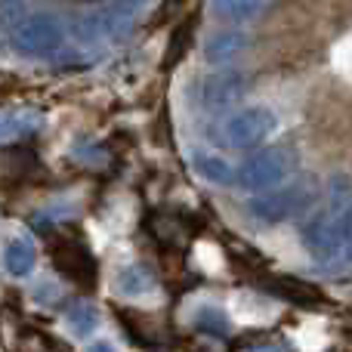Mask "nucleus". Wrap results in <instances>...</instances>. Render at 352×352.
<instances>
[{
  "label": "nucleus",
  "mask_w": 352,
  "mask_h": 352,
  "mask_svg": "<svg viewBox=\"0 0 352 352\" xmlns=\"http://www.w3.org/2000/svg\"><path fill=\"white\" fill-rule=\"evenodd\" d=\"M316 182L309 179H300V182H291V186H281V188H272V192H263L256 198L248 201V213L254 219L266 226H275V223H285V219H294V217H303L312 204H316Z\"/></svg>",
  "instance_id": "1"
},
{
  "label": "nucleus",
  "mask_w": 352,
  "mask_h": 352,
  "mask_svg": "<svg viewBox=\"0 0 352 352\" xmlns=\"http://www.w3.org/2000/svg\"><path fill=\"white\" fill-rule=\"evenodd\" d=\"M12 47L22 56H34V59L56 56L65 47V28L50 12H34V16H25L22 25L12 31Z\"/></svg>",
  "instance_id": "2"
},
{
  "label": "nucleus",
  "mask_w": 352,
  "mask_h": 352,
  "mask_svg": "<svg viewBox=\"0 0 352 352\" xmlns=\"http://www.w3.org/2000/svg\"><path fill=\"white\" fill-rule=\"evenodd\" d=\"M297 164V155L287 146H272L256 152L254 158H248L238 170V186L250 188V192H263V188H275Z\"/></svg>",
  "instance_id": "3"
},
{
  "label": "nucleus",
  "mask_w": 352,
  "mask_h": 352,
  "mask_svg": "<svg viewBox=\"0 0 352 352\" xmlns=\"http://www.w3.org/2000/svg\"><path fill=\"white\" fill-rule=\"evenodd\" d=\"M275 127H278V118H275L272 109H266V105H248V109L226 118L223 140L232 148H250L256 142L269 140L275 133Z\"/></svg>",
  "instance_id": "4"
},
{
  "label": "nucleus",
  "mask_w": 352,
  "mask_h": 352,
  "mask_svg": "<svg viewBox=\"0 0 352 352\" xmlns=\"http://www.w3.org/2000/svg\"><path fill=\"white\" fill-rule=\"evenodd\" d=\"M244 87H248V74L238 68H223V72L207 74L204 87H201V99L207 109H226L235 99H241Z\"/></svg>",
  "instance_id": "5"
},
{
  "label": "nucleus",
  "mask_w": 352,
  "mask_h": 352,
  "mask_svg": "<svg viewBox=\"0 0 352 352\" xmlns=\"http://www.w3.org/2000/svg\"><path fill=\"white\" fill-rule=\"evenodd\" d=\"M124 31H127V19L111 10L90 12V16H84L74 25V37H78L80 43H102V41H111V37L124 34Z\"/></svg>",
  "instance_id": "6"
},
{
  "label": "nucleus",
  "mask_w": 352,
  "mask_h": 352,
  "mask_svg": "<svg viewBox=\"0 0 352 352\" xmlns=\"http://www.w3.org/2000/svg\"><path fill=\"white\" fill-rule=\"evenodd\" d=\"M250 47V37L241 34V31H219V34H210L204 43V59L210 65H226V62L238 59L244 50Z\"/></svg>",
  "instance_id": "7"
},
{
  "label": "nucleus",
  "mask_w": 352,
  "mask_h": 352,
  "mask_svg": "<svg viewBox=\"0 0 352 352\" xmlns=\"http://www.w3.org/2000/svg\"><path fill=\"white\" fill-rule=\"evenodd\" d=\"M3 266L10 275H16V278H25V275L34 272L37 266V248L31 238H12L10 244H6L3 250Z\"/></svg>",
  "instance_id": "8"
},
{
  "label": "nucleus",
  "mask_w": 352,
  "mask_h": 352,
  "mask_svg": "<svg viewBox=\"0 0 352 352\" xmlns=\"http://www.w3.org/2000/svg\"><path fill=\"white\" fill-rule=\"evenodd\" d=\"M210 10L223 22H254L263 16L266 0H210Z\"/></svg>",
  "instance_id": "9"
},
{
  "label": "nucleus",
  "mask_w": 352,
  "mask_h": 352,
  "mask_svg": "<svg viewBox=\"0 0 352 352\" xmlns=\"http://www.w3.org/2000/svg\"><path fill=\"white\" fill-rule=\"evenodd\" d=\"M115 287L124 297H142V294H148L155 287V272L148 266H142V263H136V266H127L124 272H118Z\"/></svg>",
  "instance_id": "10"
},
{
  "label": "nucleus",
  "mask_w": 352,
  "mask_h": 352,
  "mask_svg": "<svg viewBox=\"0 0 352 352\" xmlns=\"http://www.w3.org/2000/svg\"><path fill=\"white\" fill-rule=\"evenodd\" d=\"M37 130V115L25 111H0V142H10V140H22V136L34 133Z\"/></svg>",
  "instance_id": "11"
},
{
  "label": "nucleus",
  "mask_w": 352,
  "mask_h": 352,
  "mask_svg": "<svg viewBox=\"0 0 352 352\" xmlns=\"http://www.w3.org/2000/svg\"><path fill=\"white\" fill-rule=\"evenodd\" d=\"M65 324L74 337H90L99 328V309L93 303H74L65 312Z\"/></svg>",
  "instance_id": "12"
},
{
  "label": "nucleus",
  "mask_w": 352,
  "mask_h": 352,
  "mask_svg": "<svg viewBox=\"0 0 352 352\" xmlns=\"http://www.w3.org/2000/svg\"><path fill=\"white\" fill-rule=\"evenodd\" d=\"M195 167H198V173L204 176V179L219 182V186H226V182L235 179L232 167L226 164L223 158H217V155H198V158H195Z\"/></svg>",
  "instance_id": "13"
},
{
  "label": "nucleus",
  "mask_w": 352,
  "mask_h": 352,
  "mask_svg": "<svg viewBox=\"0 0 352 352\" xmlns=\"http://www.w3.org/2000/svg\"><path fill=\"white\" fill-rule=\"evenodd\" d=\"M195 324H198L201 331H207V334H213V337L229 334V318H226V312H219V309H201L198 318H195Z\"/></svg>",
  "instance_id": "14"
},
{
  "label": "nucleus",
  "mask_w": 352,
  "mask_h": 352,
  "mask_svg": "<svg viewBox=\"0 0 352 352\" xmlns=\"http://www.w3.org/2000/svg\"><path fill=\"white\" fill-rule=\"evenodd\" d=\"M146 3H148V0H111V6H109V10H111V12H118V16H124V19H127V16H133V12H140Z\"/></svg>",
  "instance_id": "15"
},
{
  "label": "nucleus",
  "mask_w": 352,
  "mask_h": 352,
  "mask_svg": "<svg viewBox=\"0 0 352 352\" xmlns=\"http://www.w3.org/2000/svg\"><path fill=\"white\" fill-rule=\"evenodd\" d=\"M248 352H281V346H272V343H260V346L248 349Z\"/></svg>",
  "instance_id": "16"
},
{
  "label": "nucleus",
  "mask_w": 352,
  "mask_h": 352,
  "mask_svg": "<svg viewBox=\"0 0 352 352\" xmlns=\"http://www.w3.org/2000/svg\"><path fill=\"white\" fill-rule=\"evenodd\" d=\"M90 352H118V349L111 346V343H93Z\"/></svg>",
  "instance_id": "17"
}]
</instances>
